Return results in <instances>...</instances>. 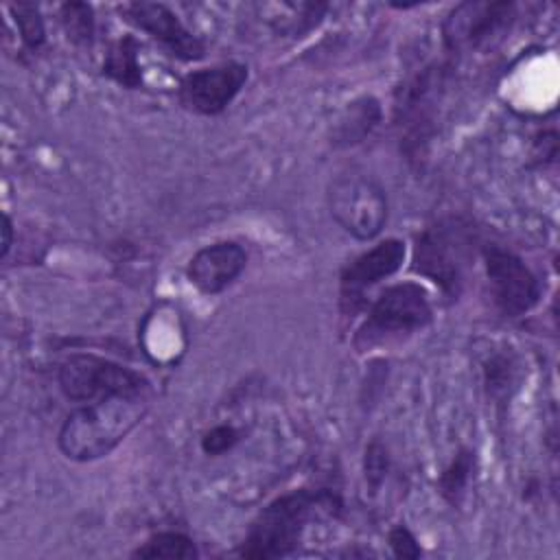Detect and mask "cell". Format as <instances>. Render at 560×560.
I'll list each match as a JSON object with an SVG mask.
<instances>
[{"mask_svg":"<svg viewBox=\"0 0 560 560\" xmlns=\"http://www.w3.org/2000/svg\"><path fill=\"white\" fill-rule=\"evenodd\" d=\"M149 409V394L109 396L81 402L61 422L57 444L68 459L92 462L109 455L142 422Z\"/></svg>","mask_w":560,"mask_h":560,"instance_id":"obj_1","label":"cell"},{"mask_svg":"<svg viewBox=\"0 0 560 560\" xmlns=\"http://www.w3.org/2000/svg\"><path fill=\"white\" fill-rule=\"evenodd\" d=\"M339 508V497L328 488H300L276 497L254 518L238 556L252 560L284 558L298 549L311 518L319 514L335 516Z\"/></svg>","mask_w":560,"mask_h":560,"instance_id":"obj_2","label":"cell"},{"mask_svg":"<svg viewBox=\"0 0 560 560\" xmlns=\"http://www.w3.org/2000/svg\"><path fill=\"white\" fill-rule=\"evenodd\" d=\"M433 317L429 293L418 282H398L381 291L357 330L354 346L368 350L389 337L424 328Z\"/></svg>","mask_w":560,"mask_h":560,"instance_id":"obj_3","label":"cell"},{"mask_svg":"<svg viewBox=\"0 0 560 560\" xmlns=\"http://www.w3.org/2000/svg\"><path fill=\"white\" fill-rule=\"evenodd\" d=\"M328 208L332 219L359 241L378 236L387 221V195L383 186L361 171L341 173L330 182Z\"/></svg>","mask_w":560,"mask_h":560,"instance_id":"obj_4","label":"cell"},{"mask_svg":"<svg viewBox=\"0 0 560 560\" xmlns=\"http://www.w3.org/2000/svg\"><path fill=\"white\" fill-rule=\"evenodd\" d=\"M57 381L66 398L74 402H94L109 396H131L151 392L142 374L96 354L66 357L59 365Z\"/></svg>","mask_w":560,"mask_h":560,"instance_id":"obj_5","label":"cell"},{"mask_svg":"<svg viewBox=\"0 0 560 560\" xmlns=\"http://www.w3.org/2000/svg\"><path fill=\"white\" fill-rule=\"evenodd\" d=\"M483 265L494 306L503 317H518L536 306L540 284L516 254L499 245H488L483 249Z\"/></svg>","mask_w":560,"mask_h":560,"instance_id":"obj_6","label":"cell"},{"mask_svg":"<svg viewBox=\"0 0 560 560\" xmlns=\"http://www.w3.org/2000/svg\"><path fill=\"white\" fill-rule=\"evenodd\" d=\"M514 20L512 2H488V0H466L451 9L442 24L444 44L453 52L475 50L490 39H494L501 31L510 26Z\"/></svg>","mask_w":560,"mask_h":560,"instance_id":"obj_7","label":"cell"},{"mask_svg":"<svg viewBox=\"0 0 560 560\" xmlns=\"http://www.w3.org/2000/svg\"><path fill=\"white\" fill-rule=\"evenodd\" d=\"M405 243L385 238L372 249L348 262L339 276V306L346 317L357 315L365 306V293L381 280L394 276L405 260Z\"/></svg>","mask_w":560,"mask_h":560,"instance_id":"obj_8","label":"cell"},{"mask_svg":"<svg viewBox=\"0 0 560 560\" xmlns=\"http://www.w3.org/2000/svg\"><path fill=\"white\" fill-rule=\"evenodd\" d=\"M466 258V238L455 228H429L416 238L413 271L440 284L448 295H457L462 267Z\"/></svg>","mask_w":560,"mask_h":560,"instance_id":"obj_9","label":"cell"},{"mask_svg":"<svg viewBox=\"0 0 560 560\" xmlns=\"http://www.w3.org/2000/svg\"><path fill=\"white\" fill-rule=\"evenodd\" d=\"M247 66L221 63L188 72L179 83V103L195 114H221L247 83Z\"/></svg>","mask_w":560,"mask_h":560,"instance_id":"obj_10","label":"cell"},{"mask_svg":"<svg viewBox=\"0 0 560 560\" xmlns=\"http://www.w3.org/2000/svg\"><path fill=\"white\" fill-rule=\"evenodd\" d=\"M120 13L136 28L158 39L171 55L195 61L203 57V44L179 22V18L162 2H127Z\"/></svg>","mask_w":560,"mask_h":560,"instance_id":"obj_11","label":"cell"},{"mask_svg":"<svg viewBox=\"0 0 560 560\" xmlns=\"http://www.w3.org/2000/svg\"><path fill=\"white\" fill-rule=\"evenodd\" d=\"M247 254L234 241H219L201 247L186 267L190 284H195L206 295H217L225 291L245 269Z\"/></svg>","mask_w":560,"mask_h":560,"instance_id":"obj_12","label":"cell"},{"mask_svg":"<svg viewBox=\"0 0 560 560\" xmlns=\"http://www.w3.org/2000/svg\"><path fill=\"white\" fill-rule=\"evenodd\" d=\"M381 103L374 96H361L352 103H348V107L341 112V116L337 118L332 133H330V142L337 149H346V147H354L359 142H363L381 122Z\"/></svg>","mask_w":560,"mask_h":560,"instance_id":"obj_13","label":"cell"},{"mask_svg":"<svg viewBox=\"0 0 560 560\" xmlns=\"http://www.w3.org/2000/svg\"><path fill=\"white\" fill-rule=\"evenodd\" d=\"M138 42L131 35L120 37L112 44L103 59V74L122 88L136 90L142 85V68L138 61Z\"/></svg>","mask_w":560,"mask_h":560,"instance_id":"obj_14","label":"cell"},{"mask_svg":"<svg viewBox=\"0 0 560 560\" xmlns=\"http://www.w3.org/2000/svg\"><path fill=\"white\" fill-rule=\"evenodd\" d=\"M197 547L192 538H188L182 532H158L149 536L133 553L131 558H142V560H192L197 558Z\"/></svg>","mask_w":560,"mask_h":560,"instance_id":"obj_15","label":"cell"},{"mask_svg":"<svg viewBox=\"0 0 560 560\" xmlns=\"http://www.w3.org/2000/svg\"><path fill=\"white\" fill-rule=\"evenodd\" d=\"M273 9H278V15H271L269 20L278 33L302 35L319 24L326 11V4L324 2H298V4L284 2V4H273Z\"/></svg>","mask_w":560,"mask_h":560,"instance_id":"obj_16","label":"cell"},{"mask_svg":"<svg viewBox=\"0 0 560 560\" xmlns=\"http://www.w3.org/2000/svg\"><path fill=\"white\" fill-rule=\"evenodd\" d=\"M475 468V453L470 448H459L451 464L442 470L438 479L440 494L451 503L457 505L466 492V486L470 481V472Z\"/></svg>","mask_w":560,"mask_h":560,"instance_id":"obj_17","label":"cell"},{"mask_svg":"<svg viewBox=\"0 0 560 560\" xmlns=\"http://www.w3.org/2000/svg\"><path fill=\"white\" fill-rule=\"evenodd\" d=\"M59 20L66 37L72 44L90 46L94 37V11L88 2H66L59 9Z\"/></svg>","mask_w":560,"mask_h":560,"instance_id":"obj_18","label":"cell"},{"mask_svg":"<svg viewBox=\"0 0 560 560\" xmlns=\"http://www.w3.org/2000/svg\"><path fill=\"white\" fill-rule=\"evenodd\" d=\"M9 11L13 13V20L18 24V33L22 37V44L28 50H37L46 39V28H44V20H42L39 9L31 2H18V4H9Z\"/></svg>","mask_w":560,"mask_h":560,"instance_id":"obj_19","label":"cell"},{"mask_svg":"<svg viewBox=\"0 0 560 560\" xmlns=\"http://www.w3.org/2000/svg\"><path fill=\"white\" fill-rule=\"evenodd\" d=\"M483 381L492 398H505L508 387L514 383V365L508 354H492L483 365Z\"/></svg>","mask_w":560,"mask_h":560,"instance_id":"obj_20","label":"cell"},{"mask_svg":"<svg viewBox=\"0 0 560 560\" xmlns=\"http://www.w3.org/2000/svg\"><path fill=\"white\" fill-rule=\"evenodd\" d=\"M387 466H389V457L387 451L381 442H372L365 448V457H363V472H365V481L370 486L372 492L378 490V486L385 481L387 475Z\"/></svg>","mask_w":560,"mask_h":560,"instance_id":"obj_21","label":"cell"},{"mask_svg":"<svg viewBox=\"0 0 560 560\" xmlns=\"http://www.w3.org/2000/svg\"><path fill=\"white\" fill-rule=\"evenodd\" d=\"M238 438H241V433L236 427L217 424L201 435V451L206 455H223L238 442Z\"/></svg>","mask_w":560,"mask_h":560,"instance_id":"obj_22","label":"cell"},{"mask_svg":"<svg viewBox=\"0 0 560 560\" xmlns=\"http://www.w3.org/2000/svg\"><path fill=\"white\" fill-rule=\"evenodd\" d=\"M387 542H389L394 556H398V558H420V553H422V549H420L416 536H413L411 529H409L407 525H402V523L389 529Z\"/></svg>","mask_w":560,"mask_h":560,"instance_id":"obj_23","label":"cell"},{"mask_svg":"<svg viewBox=\"0 0 560 560\" xmlns=\"http://www.w3.org/2000/svg\"><path fill=\"white\" fill-rule=\"evenodd\" d=\"M0 232H2V247H0V258H7V254H9V249H11V245H13V223H11V219H9V214H2V228H0Z\"/></svg>","mask_w":560,"mask_h":560,"instance_id":"obj_24","label":"cell"}]
</instances>
